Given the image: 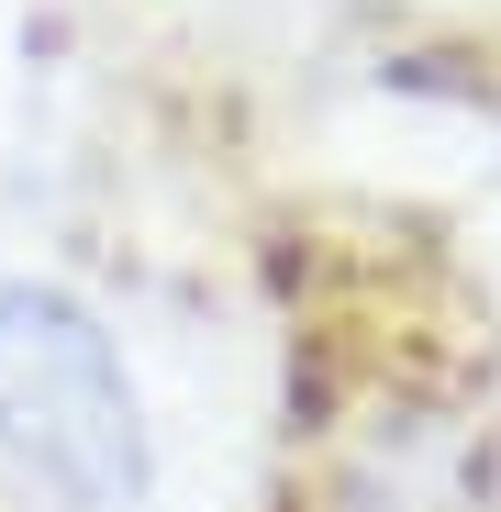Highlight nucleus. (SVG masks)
Masks as SVG:
<instances>
[{"instance_id": "2", "label": "nucleus", "mask_w": 501, "mask_h": 512, "mask_svg": "<svg viewBox=\"0 0 501 512\" xmlns=\"http://www.w3.org/2000/svg\"><path fill=\"white\" fill-rule=\"evenodd\" d=\"M346 512H479V479H468L457 446L401 435V446H379V457L346 479Z\"/></svg>"}, {"instance_id": "1", "label": "nucleus", "mask_w": 501, "mask_h": 512, "mask_svg": "<svg viewBox=\"0 0 501 512\" xmlns=\"http://www.w3.org/2000/svg\"><path fill=\"white\" fill-rule=\"evenodd\" d=\"M0 457L67 512H123L145 490V401L123 346L45 279H0Z\"/></svg>"}]
</instances>
